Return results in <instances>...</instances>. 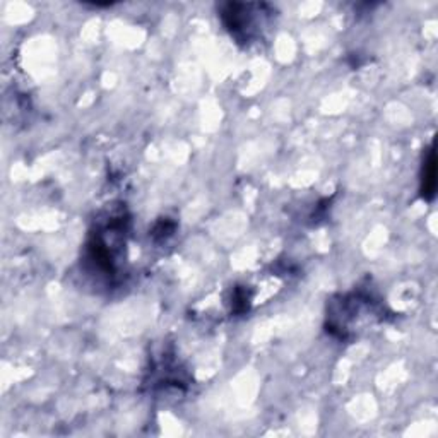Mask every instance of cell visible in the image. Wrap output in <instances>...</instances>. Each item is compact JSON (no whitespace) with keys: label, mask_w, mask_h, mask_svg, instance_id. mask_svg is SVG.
I'll return each mask as SVG.
<instances>
[{"label":"cell","mask_w":438,"mask_h":438,"mask_svg":"<svg viewBox=\"0 0 438 438\" xmlns=\"http://www.w3.org/2000/svg\"><path fill=\"white\" fill-rule=\"evenodd\" d=\"M437 191V164H435V151L430 149L428 159L423 163L421 175V195L423 199L432 200Z\"/></svg>","instance_id":"6da1fadb"}]
</instances>
